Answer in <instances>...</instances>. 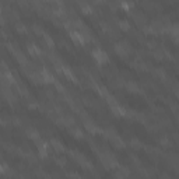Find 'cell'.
Masks as SVG:
<instances>
[{"label": "cell", "mask_w": 179, "mask_h": 179, "mask_svg": "<svg viewBox=\"0 0 179 179\" xmlns=\"http://www.w3.org/2000/svg\"><path fill=\"white\" fill-rule=\"evenodd\" d=\"M92 55H94V57H95L99 63H104V62H106L108 60V56H106V53L104 51H101V49H95V51L92 52Z\"/></svg>", "instance_id": "1"}, {"label": "cell", "mask_w": 179, "mask_h": 179, "mask_svg": "<svg viewBox=\"0 0 179 179\" xmlns=\"http://www.w3.org/2000/svg\"><path fill=\"white\" fill-rule=\"evenodd\" d=\"M127 87L130 88V91H138V87L136 85V84H133V83H129Z\"/></svg>", "instance_id": "6"}, {"label": "cell", "mask_w": 179, "mask_h": 179, "mask_svg": "<svg viewBox=\"0 0 179 179\" xmlns=\"http://www.w3.org/2000/svg\"><path fill=\"white\" fill-rule=\"evenodd\" d=\"M28 134H29V137L31 138H35V140L39 138V136H38V133L35 132V130H28Z\"/></svg>", "instance_id": "5"}, {"label": "cell", "mask_w": 179, "mask_h": 179, "mask_svg": "<svg viewBox=\"0 0 179 179\" xmlns=\"http://www.w3.org/2000/svg\"><path fill=\"white\" fill-rule=\"evenodd\" d=\"M52 144L55 146V148H57V150H63V147H62V144H60L59 141H56V140H52Z\"/></svg>", "instance_id": "7"}, {"label": "cell", "mask_w": 179, "mask_h": 179, "mask_svg": "<svg viewBox=\"0 0 179 179\" xmlns=\"http://www.w3.org/2000/svg\"><path fill=\"white\" fill-rule=\"evenodd\" d=\"M0 172H4V168H3V165L0 164Z\"/></svg>", "instance_id": "10"}, {"label": "cell", "mask_w": 179, "mask_h": 179, "mask_svg": "<svg viewBox=\"0 0 179 179\" xmlns=\"http://www.w3.org/2000/svg\"><path fill=\"white\" fill-rule=\"evenodd\" d=\"M119 25H120V28H123V29H129V24H127V21H120Z\"/></svg>", "instance_id": "8"}, {"label": "cell", "mask_w": 179, "mask_h": 179, "mask_svg": "<svg viewBox=\"0 0 179 179\" xmlns=\"http://www.w3.org/2000/svg\"><path fill=\"white\" fill-rule=\"evenodd\" d=\"M116 52L119 53L120 56H127V52H129V45L127 43H118L115 46Z\"/></svg>", "instance_id": "2"}, {"label": "cell", "mask_w": 179, "mask_h": 179, "mask_svg": "<svg viewBox=\"0 0 179 179\" xmlns=\"http://www.w3.org/2000/svg\"><path fill=\"white\" fill-rule=\"evenodd\" d=\"M129 176V171L126 169V168H122L120 166L119 169L116 171V178H119V179H126Z\"/></svg>", "instance_id": "4"}, {"label": "cell", "mask_w": 179, "mask_h": 179, "mask_svg": "<svg viewBox=\"0 0 179 179\" xmlns=\"http://www.w3.org/2000/svg\"><path fill=\"white\" fill-rule=\"evenodd\" d=\"M70 37L73 38L76 42H78V43H84V38H83V35H81V32L71 31V32H70Z\"/></svg>", "instance_id": "3"}, {"label": "cell", "mask_w": 179, "mask_h": 179, "mask_svg": "<svg viewBox=\"0 0 179 179\" xmlns=\"http://www.w3.org/2000/svg\"><path fill=\"white\" fill-rule=\"evenodd\" d=\"M17 28H18L20 31H25V27H24V25H21V24H17Z\"/></svg>", "instance_id": "9"}]
</instances>
